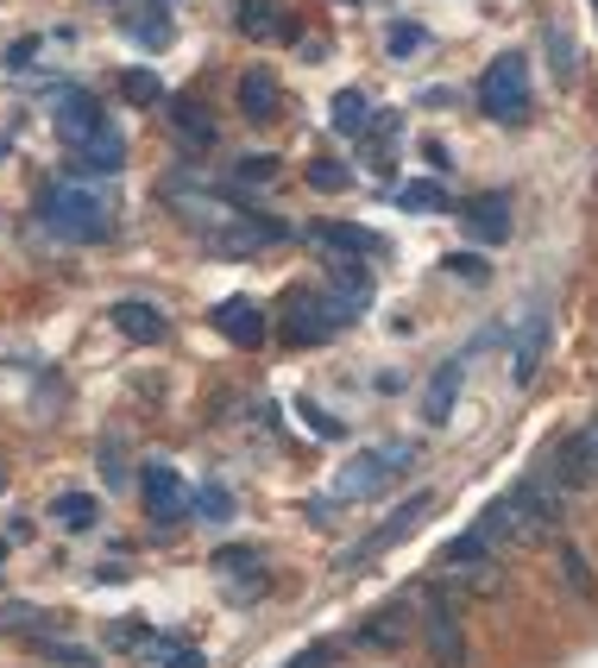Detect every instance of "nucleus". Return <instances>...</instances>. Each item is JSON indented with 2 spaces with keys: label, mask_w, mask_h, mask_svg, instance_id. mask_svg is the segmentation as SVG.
<instances>
[{
  "label": "nucleus",
  "mask_w": 598,
  "mask_h": 668,
  "mask_svg": "<svg viewBox=\"0 0 598 668\" xmlns=\"http://www.w3.org/2000/svg\"><path fill=\"white\" fill-rule=\"evenodd\" d=\"M32 649H45L50 663H64V668H95V656H89V649H76V643H57V637H32Z\"/></svg>",
  "instance_id": "28"
},
{
  "label": "nucleus",
  "mask_w": 598,
  "mask_h": 668,
  "mask_svg": "<svg viewBox=\"0 0 598 668\" xmlns=\"http://www.w3.org/2000/svg\"><path fill=\"white\" fill-rule=\"evenodd\" d=\"M233 20L246 38H297V20H284L272 0H233Z\"/></svg>",
  "instance_id": "12"
},
{
  "label": "nucleus",
  "mask_w": 598,
  "mask_h": 668,
  "mask_svg": "<svg viewBox=\"0 0 598 668\" xmlns=\"http://www.w3.org/2000/svg\"><path fill=\"white\" fill-rule=\"evenodd\" d=\"M302 177H309V189L334 196V189H347V183H353V171L341 164V158H309V171H302Z\"/></svg>",
  "instance_id": "21"
},
{
  "label": "nucleus",
  "mask_w": 598,
  "mask_h": 668,
  "mask_svg": "<svg viewBox=\"0 0 598 668\" xmlns=\"http://www.w3.org/2000/svg\"><path fill=\"white\" fill-rule=\"evenodd\" d=\"M265 587H272V574H265V567H252L246 580H233V587H227V606H252V599H265Z\"/></svg>",
  "instance_id": "33"
},
{
  "label": "nucleus",
  "mask_w": 598,
  "mask_h": 668,
  "mask_svg": "<svg viewBox=\"0 0 598 668\" xmlns=\"http://www.w3.org/2000/svg\"><path fill=\"white\" fill-rule=\"evenodd\" d=\"M120 95H126V102H139V107H151L164 89H158V77H151V70H126V77H120Z\"/></svg>",
  "instance_id": "29"
},
{
  "label": "nucleus",
  "mask_w": 598,
  "mask_h": 668,
  "mask_svg": "<svg viewBox=\"0 0 598 668\" xmlns=\"http://www.w3.org/2000/svg\"><path fill=\"white\" fill-rule=\"evenodd\" d=\"M542 473H549L561 492H579V486H598V429H579V436H561V448H554L549 461H542Z\"/></svg>",
  "instance_id": "4"
},
{
  "label": "nucleus",
  "mask_w": 598,
  "mask_h": 668,
  "mask_svg": "<svg viewBox=\"0 0 598 668\" xmlns=\"http://www.w3.org/2000/svg\"><path fill=\"white\" fill-rule=\"evenodd\" d=\"M453 574H467V592H498L504 587L498 562H467V567H453Z\"/></svg>",
  "instance_id": "31"
},
{
  "label": "nucleus",
  "mask_w": 598,
  "mask_h": 668,
  "mask_svg": "<svg viewBox=\"0 0 598 668\" xmlns=\"http://www.w3.org/2000/svg\"><path fill=\"white\" fill-rule=\"evenodd\" d=\"M327 663H334V649H327V643H322V649H302V656H297V663H290V668H327Z\"/></svg>",
  "instance_id": "40"
},
{
  "label": "nucleus",
  "mask_w": 598,
  "mask_h": 668,
  "mask_svg": "<svg viewBox=\"0 0 598 668\" xmlns=\"http://www.w3.org/2000/svg\"><path fill=\"white\" fill-rule=\"evenodd\" d=\"M297 411H302V423H309L315 436H341V423H334V416H322L315 404H297Z\"/></svg>",
  "instance_id": "36"
},
{
  "label": "nucleus",
  "mask_w": 598,
  "mask_h": 668,
  "mask_svg": "<svg viewBox=\"0 0 598 668\" xmlns=\"http://www.w3.org/2000/svg\"><path fill=\"white\" fill-rule=\"evenodd\" d=\"M460 228L479 246H504L510 240V196H473V203H460Z\"/></svg>",
  "instance_id": "5"
},
{
  "label": "nucleus",
  "mask_w": 598,
  "mask_h": 668,
  "mask_svg": "<svg viewBox=\"0 0 598 668\" xmlns=\"http://www.w3.org/2000/svg\"><path fill=\"white\" fill-rule=\"evenodd\" d=\"M139 492H146V511L158 517V523H176V517L189 511V486H183L164 461H151L146 473H139Z\"/></svg>",
  "instance_id": "6"
},
{
  "label": "nucleus",
  "mask_w": 598,
  "mask_h": 668,
  "mask_svg": "<svg viewBox=\"0 0 598 668\" xmlns=\"http://www.w3.org/2000/svg\"><path fill=\"white\" fill-rule=\"evenodd\" d=\"M196 511L208 517V523H221V517L233 511V498H227V486H202V492H196Z\"/></svg>",
  "instance_id": "34"
},
{
  "label": "nucleus",
  "mask_w": 598,
  "mask_h": 668,
  "mask_svg": "<svg viewBox=\"0 0 598 668\" xmlns=\"http://www.w3.org/2000/svg\"><path fill=\"white\" fill-rule=\"evenodd\" d=\"M215 567H221V574H233V567H258V555H252V549H221Z\"/></svg>",
  "instance_id": "37"
},
{
  "label": "nucleus",
  "mask_w": 598,
  "mask_h": 668,
  "mask_svg": "<svg viewBox=\"0 0 598 668\" xmlns=\"http://www.w3.org/2000/svg\"><path fill=\"white\" fill-rule=\"evenodd\" d=\"M0 562H7V542H0Z\"/></svg>",
  "instance_id": "42"
},
{
  "label": "nucleus",
  "mask_w": 598,
  "mask_h": 668,
  "mask_svg": "<svg viewBox=\"0 0 598 668\" xmlns=\"http://www.w3.org/2000/svg\"><path fill=\"white\" fill-rule=\"evenodd\" d=\"M171 120H176V139H183L189 152H208V146H215V120H208V107L202 102H176Z\"/></svg>",
  "instance_id": "16"
},
{
  "label": "nucleus",
  "mask_w": 598,
  "mask_h": 668,
  "mask_svg": "<svg viewBox=\"0 0 598 668\" xmlns=\"http://www.w3.org/2000/svg\"><path fill=\"white\" fill-rule=\"evenodd\" d=\"M384 45H391V57H416L428 45V32L416 26V20H398V26H391V38H384Z\"/></svg>",
  "instance_id": "30"
},
{
  "label": "nucleus",
  "mask_w": 598,
  "mask_h": 668,
  "mask_svg": "<svg viewBox=\"0 0 598 668\" xmlns=\"http://www.w3.org/2000/svg\"><path fill=\"white\" fill-rule=\"evenodd\" d=\"M372 127V114H366V95H341L334 102V133H347V139H366Z\"/></svg>",
  "instance_id": "22"
},
{
  "label": "nucleus",
  "mask_w": 598,
  "mask_h": 668,
  "mask_svg": "<svg viewBox=\"0 0 598 668\" xmlns=\"http://www.w3.org/2000/svg\"><path fill=\"white\" fill-rule=\"evenodd\" d=\"M50 517H57V523H70V530H95V498H89V492H64V498H57V505H50Z\"/></svg>",
  "instance_id": "19"
},
{
  "label": "nucleus",
  "mask_w": 598,
  "mask_h": 668,
  "mask_svg": "<svg viewBox=\"0 0 598 668\" xmlns=\"http://www.w3.org/2000/svg\"><path fill=\"white\" fill-rule=\"evenodd\" d=\"M57 127H64L70 146H82L89 133H101V102L89 89H64V95H57Z\"/></svg>",
  "instance_id": "11"
},
{
  "label": "nucleus",
  "mask_w": 598,
  "mask_h": 668,
  "mask_svg": "<svg viewBox=\"0 0 598 668\" xmlns=\"http://www.w3.org/2000/svg\"><path fill=\"white\" fill-rule=\"evenodd\" d=\"M441 272H448V278H467V284H485V278H492V265H485V258H473V253H448V258H441Z\"/></svg>",
  "instance_id": "32"
},
{
  "label": "nucleus",
  "mask_w": 598,
  "mask_h": 668,
  "mask_svg": "<svg viewBox=\"0 0 598 668\" xmlns=\"http://www.w3.org/2000/svg\"><path fill=\"white\" fill-rule=\"evenodd\" d=\"M240 114H246V120H272L277 114V82L265 77V70L240 77Z\"/></svg>",
  "instance_id": "17"
},
{
  "label": "nucleus",
  "mask_w": 598,
  "mask_h": 668,
  "mask_svg": "<svg viewBox=\"0 0 598 668\" xmlns=\"http://www.w3.org/2000/svg\"><path fill=\"white\" fill-rule=\"evenodd\" d=\"M38 215H45L64 240H101V233H107V203L89 196L82 183H50L45 203H38Z\"/></svg>",
  "instance_id": "2"
},
{
  "label": "nucleus",
  "mask_w": 598,
  "mask_h": 668,
  "mask_svg": "<svg viewBox=\"0 0 598 668\" xmlns=\"http://www.w3.org/2000/svg\"><path fill=\"white\" fill-rule=\"evenodd\" d=\"M479 107L498 120V127H524L529 120V64L524 51H504L485 64V77H479Z\"/></svg>",
  "instance_id": "1"
},
{
  "label": "nucleus",
  "mask_w": 598,
  "mask_h": 668,
  "mask_svg": "<svg viewBox=\"0 0 598 668\" xmlns=\"http://www.w3.org/2000/svg\"><path fill=\"white\" fill-rule=\"evenodd\" d=\"M341 322H347L341 303H334V297H309V290H297V297L284 303V315H277L284 341H297V347H322V341H334Z\"/></svg>",
  "instance_id": "3"
},
{
  "label": "nucleus",
  "mask_w": 598,
  "mask_h": 668,
  "mask_svg": "<svg viewBox=\"0 0 598 668\" xmlns=\"http://www.w3.org/2000/svg\"><path fill=\"white\" fill-rule=\"evenodd\" d=\"M315 240H322L327 253H378V240L366 228H353V221H322Z\"/></svg>",
  "instance_id": "18"
},
{
  "label": "nucleus",
  "mask_w": 598,
  "mask_h": 668,
  "mask_svg": "<svg viewBox=\"0 0 598 668\" xmlns=\"http://www.w3.org/2000/svg\"><path fill=\"white\" fill-rule=\"evenodd\" d=\"M561 574H567V587H574V599H593V592H598L593 567H586V555H579L574 542H561Z\"/></svg>",
  "instance_id": "23"
},
{
  "label": "nucleus",
  "mask_w": 598,
  "mask_h": 668,
  "mask_svg": "<svg viewBox=\"0 0 598 668\" xmlns=\"http://www.w3.org/2000/svg\"><path fill=\"white\" fill-rule=\"evenodd\" d=\"M164 668H202V649H171V656H164Z\"/></svg>",
  "instance_id": "41"
},
{
  "label": "nucleus",
  "mask_w": 598,
  "mask_h": 668,
  "mask_svg": "<svg viewBox=\"0 0 598 668\" xmlns=\"http://www.w3.org/2000/svg\"><path fill=\"white\" fill-rule=\"evenodd\" d=\"M50 624H57V618L38 612V606H7V612H0V631H50Z\"/></svg>",
  "instance_id": "27"
},
{
  "label": "nucleus",
  "mask_w": 598,
  "mask_h": 668,
  "mask_svg": "<svg viewBox=\"0 0 598 668\" xmlns=\"http://www.w3.org/2000/svg\"><path fill=\"white\" fill-rule=\"evenodd\" d=\"M146 637H151V631H146V624H133V618H126V624H114V643H120V649H139Z\"/></svg>",
  "instance_id": "39"
},
{
  "label": "nucleus",
  "mask_w": 598,
  "mask_h": 668,
  "mask_svg": "<svg viewBox=\"0 0 598 668\" xmlns=\"http://www.w3.org/2000/svg\"><path fill=\"white\" fill-rule=\"evenodd\" d=\"M101 467H107V480H114V486H126V461H120V441H107V448H101Z\"/></svg>",
  "instance_id": "38"
},
{
  "label": "nucleus",
  "mask_w": 598,
  "mask_h": 668,
  "mask_svg": "<svg viewBox=\"0 0 598 668\" xmlns=\"http://www.w3.org/2000/svg\"><path fill=\"white\" fill-rule=\"evenodd\" d=\"M410 624H416L410 606L391 599V606H378V612L359 624V643H366V649H403V643H410Z\"/></svg>",
  "instance_id": "10"
},
{
  "label": "nucleus",
  "mask_w": 598,
  "mask_h": 668,
  "mask_svg": "<svg viewBox=\"0 0 598 668\" xmlns=\"http://www.w3.org/2000/svg\"><path fill=\"white\" fill-rule=\"evenodd\" d=\"M549 51H554V77L567 82L574 77V45H567V32H549Z\"/></svg>",
  "instance_id": "35"
},
{
  "label": "nucleus",
  "mask_w": 598,
  "mask_h": 668,
  "mask_svg": "<svg viewBox=\"0 0 598 668\" xmlns=\"http://www.w3.org/2000/svg\"><path fill=\"white\" fill-rule=\"evenodd\" d=\"M542 341H549V329H542V322H529V329H524V341H517V385H524V379H536V360H542Z\"/></svg>",
  "instance_id": "25"
},
{
  "label": "nucleus",
  "mask_w": 598,
  "mask_h": 668,
  "mask_svg": "<svg viewBox=\"0 0 598 668\" xmlns=\"http://www.w3.org/2000/svg\"><path fill=\"white\" fill-rule=\"evenodd\" d=\"M277 171H284L277 158H240V164H233V189H246V196H252V189H265Z\"/></svg>",
  "instance_id": "24"
},
{
  "label": "nucleus",
  "mask_w": 598,
  "mask_h": 668,
  "mask_svg": "<svg viewBox=\"0 0 598 668\" xmlns=\"http://www.w3.org/2000/svg\"><path fill=\"white\" fill-rule=\"evenodd\" d=\"M76 164H82L89 177H114V171L126 164V146H120V139H114L107 127H101V133H89V139L76 146Z\"/></svg>",
  "instance_id": "15"
},
{
  "label": "nucleus",
  "mask_w": 598,
  "mask_h": 668,
  "mask_svg": "<svg viewBox=\"0 0 598 668\" xmlns=\"http://www.w3.org/2000/svg\"><path fill=\"white\" fill-rule=\"evenodd\" d=\"M428 511H435V498H428V492H416V498H403L398 511H391V517H384V523L372 530V542H366L359 555H347V562H366V555H378V549H391V542H403V537H410V530H416V523H423Z\"/></svg>",
  "instance_id": "8"
},
{
  "label": "nucleus",
  "mask_w": 598,
  "mask_h": 668,
  "mask_svg": "<svg viewBox=\"0 0 598 668\" xmlns=\"http://www.w3.org/2000/svg\"><path fill=\"white\" fill-rule=\"evenodd\" d=\"M403 208H416V215H435V208H448V189L441 183H410V189H398Z\"/></svg>",
  "instance_id": "26"
},
{
  "label": "nucleus",
  "mask_w": 598,
  "mask_h": 668,
  "mask_svg": "<svg viewBox=\"0 0 598 668\" xmlns=\"http://www.w3.org/2000/svg\"><path fill=\"white\" fill-rule=\"evenodd\" d=\"M114 329L126 334V341H164L171 334V322H164V309H151V303H114Z\"/></svg>",
  "instance_id": "14"
},
{
  "label": "nucleus",
  "mask_w": 598,
  "mask_h": 668,
  "mask_svg": "<svg viewBox=\"0 0 598 668\" xmlns=\"http://www.w3.org/2000/svg\"><path fill=\"white\" fill-rule=\"evenodd\" d=\"M423 637H428V656H435V668H467V631H460L453 606H435V612H428Z\"/></svg>",
  "instance_id": "7"
},
{
  "label": "nucleus",
  "mask_w": 598,
  "mask_h": 668,
  "mask_svg": "<svg viewBox=\"0 0 598 668\" xmlns=\"http://www.w3.org/2000/svg\"><path fill=\"white\" fill-rule=\"evenodd\" d=\"M215 329H221L233 347H258V341H265V315H258V303H240V297H233V303L215 309Z\"/></svg>",
  "instance_id": "13"
},
{
  "label": "nucleus",
  "mask_w": 598,
  "mask_h": 668,
  "mask_svg": "<svg viewBox=\"0 0 598 668\" xmlns=\"http://www.w3.org/2000/svg\"><path fill=\"white\" fill-rule=\"evenodd\" d=\"M391 448H372V454H359V461L341 467V480H334V492H347V498H372L384 480H391Z\"/></svg>",
  "instance_id": "9"
},
{
  "label": "nucleus",
  "mask_w": 598,
  "mask_h": 668,
  "mask_svg": "<svg viewBox=\"0 0 598 668\" xmlns=\"http://www.w3.org/2000/svg\"><path fill=\"white\" fill-rule=\"evenodd\" d=\"M428 404H423V416L428 423H448V411H453V385H460V366H441V372H435V379H428Z\"/></svg>",
  "instance_id": "20"
}]
</instances>
